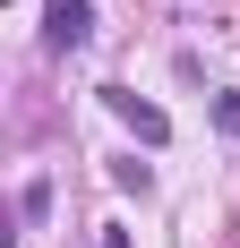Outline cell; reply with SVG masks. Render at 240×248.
Returning <instances> with one entry per match:
<instances>
[{"instance_id":"cell-1","label":"cell","mask_w":240,"mask_h":248,"mask_svg":"<svg viewBox=\"0 0 240 248\" xmlns=\"http://www.w3.org/2000/svg\"><path fill=\"white\" fill-rule=\"evenodd\" d=\"M43 43L51 51H86L95 43V0H43Z\"/></svg>"},{"instance_id":"cell-2","label":"cell","mask_w":240,"mask_h":248,"mask_svg":"<svg viewBox=\"0 0 240 248\" xmlns=\"http://www.w3.org/2000/svg\"><path fill=\"white\" fill-rule=\"evenodd\" d=\"M103 103H112V111H120V120H129V128H137V146H171V120H163V111H154V103H137V94H120V86H112V94H103Z\"/></svg>"},{"instance_id":"cell-3","label":"cell","mask_w":240,"mask_h":248,"mask_svg":"<svg viewBox=\"0 0 240 248\" xmlns=\"http://www.w3.org/2000/svg\"><path fill=\"white\" fill-rule=\"evenodd\" d=\"M43 205H51V180H26L17 188V223H43Z\"/></svg>"},{"instance_id":"cell-4","label":"cell","mask_w":240,"mask_h":248,"mask_svg":"<svg viewBox=\"0 0 240 248\" xmlns=\"http://www.w3.org/2000/svg\"><path fill=\"white\" fill-rule=\"evenodd\" d=\"M112 180H120V188H137V197H146V188H154V171H146L137 154H120V163H112Z\"/></svg>"},{"instance_id":"cell-5","label":"cell","mask_w":240,"mask_h":248,"mask_svg":"<svg viewBox=\"0 0 240 248\" xmlns=\"http://www.w3.org/2000/svg\"><path fill=\"white\" fill-rule=\"evenodd\" d=\"M215 128H223V137H240V94H215Z\"/></svg>"}]
</instances>
